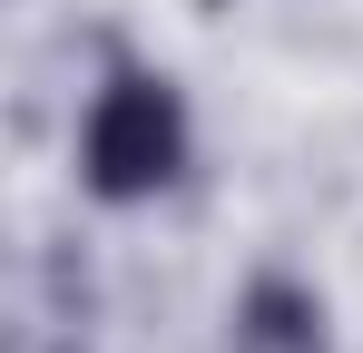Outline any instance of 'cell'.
Instances as JSON below:
<instances>
[{"label":"cell","mask_w":363,"mask_h":353,"mask_svg":"<svg viewBox=\"0 0 363 353\" xmlns=\"http://www.w3.org/2000/svg\"><path fill=\"white\" fill-rule=\"evenodd\" d=\"M186 167H196V108H186L177 69L157 59H108L89 108H79V138H69V176L99 216H138L157 196H177Z\"/></svg>","instance_id":"6da1fadb"},{"label":"cell","mask_w":363,"mask_h":353,"mask_svg":"<svg viewBox=\"0 0 363 353\" xmlns=\"http://www.w3.org/2000/svg\"><path fill=\"white\" fill-rule=\"evenodd\" d=\"M226 353H334V304L295 265H255L226 304Z\"/></svg>","instance_id":"7a4b0ae2"}]
</instances>
